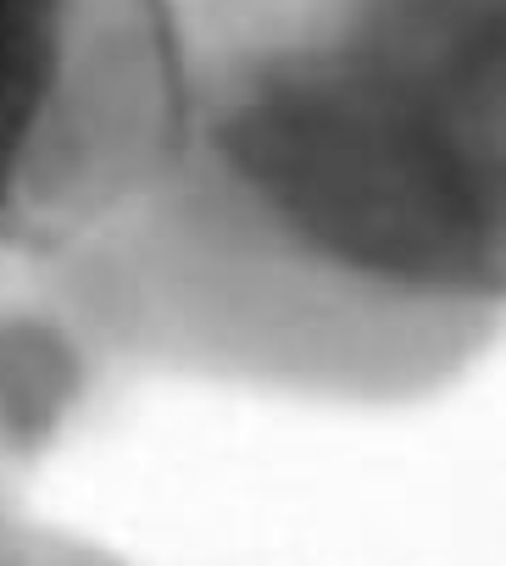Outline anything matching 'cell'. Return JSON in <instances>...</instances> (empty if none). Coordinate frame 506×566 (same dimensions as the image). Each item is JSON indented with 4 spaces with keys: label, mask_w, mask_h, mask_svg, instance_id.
Instances as JSON below:
<instances>
[{
    "label": "cell",
    "mask_w": 506,
    "mask_h": 566,
    "mask_svg": "<svg viewBox=\"0 0 506 566\" xmlns=\"http://www.w3.org/2000/svg\"><path fill=\"white\" fill-rule=\"evenodd\" d=\"M156 189L62 261L162 361L417 389L506 317V0H173Z\"/></svg>",
    "instance_id": "cell-1"
},
{
    "label": "cell",
    "mask_w": 506,
    "mask_h": 566,
    "mask_svg": "<svg viewBox=\"0 0 506 566\" xmlns=\"http://www.w3.org/2000/svg\"><path fill=\"white\" fill-rule=\"evenodd\" d=\"M173 0H0V250L73 261L162 178Z\"/></svg>",
    "instance_id": "cell-2"
},
{
    "label": "cell",
    "mask_w": 506,
    "mask_h": 566,
    "mask_svg": "<svg viewBox=\"0 0 506 566\" xmlns=\"http://www.w3.org/2000/svg\"><path fill=\"white\" fill-rule=\"evenodd\" d=\"M18 566H101V560H90V555H62V549H23Z\"/></svg>",
    "instance_id": "cell-3"
}]
</instances>
